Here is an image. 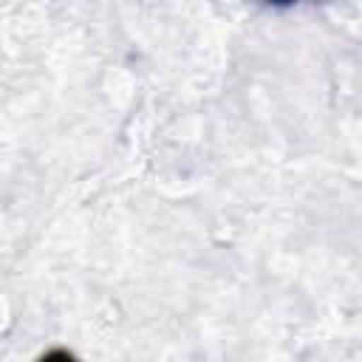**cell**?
<instances>
[{
	"instance_id": "obj_1",
	"label": "cell",
	"mask_w": 362,
	"mask_h": 362,
	"mask_svg": "<svg viewBox=\"0 0 362 362\" xmlns=\"http://www.w3.org/2000/svg\"><path fill=\"white\" fill-rule=\"evenodd\" d=\"M37 362H79L74 354H68V351H62V348H54V351H48V354H42Z\"/></svg>"
}]
</instances>
